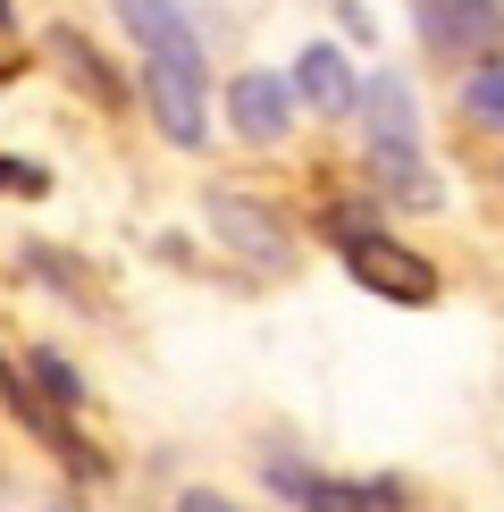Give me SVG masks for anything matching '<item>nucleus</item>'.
Wrapping results in <instances>:
<instances>
[{"label":"nucleus","mask_w":504,"mask_h":512,"mask_svg":"<svg viewBox=\"0 0 504 512\" xmlns=\"http://www.w3.org/2000/svg\"><path fill=\"white\" fill-rule=\"evenodd\" d=\"M34 378H42V395H51L59 412H68V403L84 395V378H76V370H68V361H59V353H34Z\"/></svg>","instance_id":"nucleus-10"},{"label":"nucleus","mask_w":504,"mask_h":512,"mask_svg":"<svg viewBox=\"0 0 504 512\" xmlns=\"http://www.w3.org/2000/svg\"><path fill=\"white\" fill-rule=\"evenodd\" d=\"M294 101H311V110H353V68L336 59V42H311V51L294 59Z\"/></svg>","instance_id":"nucleus-7"},{"label":"nucleus","mask_w":504,"mask_h":512,"mask_svg":"<svg viewBox=\"0 0 504 512\" xmlns=\"http://www.w3.org/2000/svg\"><path fill=\"white\" fill-rule=\"evenodd\" d=\"M420 34H429V51H488V42L504 34V9L496 0H420Z\"/></svg>","instance_id":"nucleus-5"},{"label":"nucleus","mask_w":504,"mask_h":512,"mask_svg":"<svg viewBox=\"0 0 504 512\" xmlns=\"http://www.w3.org/2000/svg\"><path fill=\"white\" fill-rule=\"evenodd\" d=\"M462 110H471V126H488V135H504V59H488L471 84H462Z\"/></svg>","instance_id":"nucleus-8"},{"label":"nucleus","mask_w":504,"mask_h":512,"mask_svg":"<svg viewBox=\"0 0 504 512\" xmlns=\"http://www.w3.org/2000/svg\"><path fill=\"white\" fill-rule=\"evenodd\" d=\"M353 101H362V143H370L378 185H387L395 202H437V177H429V160H420V126H412L404 84L378 76L370 93H353Z\"/></svg>","instance_id":"nucleus-2"},{"label":"nucleus","mask_w":504,"mask_h":512,"mask_svg":"<svg viewBox=\"0 0 504 512\" xmlns=\"http://www.w3.org/2000/svg\"><path fill=\"white\" fill-rule=\"evenodd\" d=\"M17 68V17H9V0H0V76Z\"/></svg>","instance_id":"nucleus-12"},{"label":"nucleus","mask_w":504,"mask_h":512,"mask_svg":"<svg viewBox=\"0 0 504 512\" xmlns=\"http://www.w3.org/2000/svg\"><path fill=\"white\" fill-rule=\"evenodd\" d=\"M227 118H236V135H244V143H286L294 84H286V76H269V68L236 76V84H227Z\"/></svg>","instance_id":"nucleus-4"},{"label":"nucleus","mask_w":504,"mask_h":512,"mask_svg":"<svg viewBox=\"0 0 504 512\" xmlns=\"http://www.w3.org/2000/svg\"><path fill=\"white\" fill-rule=\"evenodd\" d=\"M210 227H219V244L244 252L252 269H286V236H278V219H269L261 202H244V194H210Z\"/></svg>","instance_id":"nucleus-6"},{"label":"nucleus","mask_w":504,"mask_h":512,"mask_svg":"<svg viewBox=\"0 0 504 512\" xmlns=\"http://www.w3.org/2000/svg\"><path fill=\"white\" fill-rule=\"evenodd\" d=\"M42 185H51V177H42L34 160H9V152H0V194H42Z\"/></svg>","instance_id":"nucleus-11"},{"label":"nucleus","mask_w":504,"mask_h":512,"mask_svg":"<svg viewBox=\"0 0 504 512\" xmlns=\"http://www.w3.org/2000/svg\"><path fill=\"white\" fill-rule=\"evenodd\" d=\"M51 51H59V68H68L76 84H93V93H101V101H110V110H118V76H110V68H101V59H93V51H84V42H76L68 26H59V34H51Z\"/></svg>","instance_id":"nucleus-9"},{"label":"nucleus","mask_w":504,"mask_h":512,"mask_svg":"<svg viewBox=\"0 0 504 512\" xmlns=\"http://www.w3.org/2000/svg\"><path fill=\"white\" fill-rule=\"evenodd\" d=\"M328 236H336V252H345V269L362 277V286L378 294V303H437V269L420 261L412 244L378 236V227H362V219H336Z\"/></svg>","instance_id":"nucleus-3"},{"label":"nucleus","mask_w":504,"mask_h":512,"mask_svg":"<svg viewBox=\"0 0 504 512\" xmlns=\"http://www.w3.org/2000/svg\"><path fill=\"white\" fill-rule=\"evenodd\" d=\"M118 17H126V34L143 42V93H152L160 135L168 143H202L210 135V118H202L210 84H202V42L185 26V9L177 0H118Z\"/></svg>","instance_id":"nucleus-1"}]
</instances>
